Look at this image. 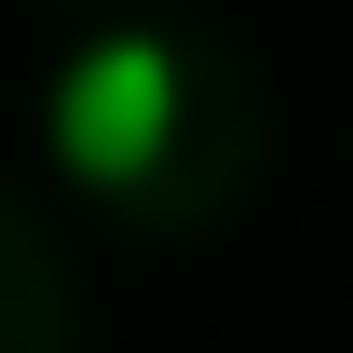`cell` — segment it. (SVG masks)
Instances as JSON below:
<instances>
[{
	"instance_id": "obj_1",
	"label": "cell",
	"mask_w": 353,
	"mask_h": 353,
	"mask_svg": "<svg viewBox=\"0 0 353 353\" xmlns=\"http://www.w3.org/2000/svg\"><path fill=\"white\" fill-rule=\"evenodd\" d=\"M163 136H176V54L163 41H95L54 82V150L82 176H136Z\"/></svg>"
}]
</instances>
